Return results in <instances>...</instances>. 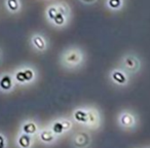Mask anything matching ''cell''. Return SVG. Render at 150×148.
<instances>
[{"instance_id": "2e32d148", "label": "cell", "mask_w": 150, "mask_h": 148, "mask_svg": "<svg viewBox=\"0 0 150 148\" xmlns=\"http://www.w3.org/2000/svg\"><path fill=\"white\" fill-rule=\"evenodd\" d=\"M58 6H57V4H52L50 5V6L47 7V9H46V16H47V19L50 20V22L54 20V18L56 17V15L58 13Z\"/></svg>"}, {"instance_id": "d6986e66", "label": "cell", "mask_w": 150, "mask_h": 148, "mask_svg": "<svg viewBox=\"0 0 150 148\" xmlns=\"http://www.w3.org/2000/svg\"><path fill=\"white\" fill-rule=\"evenodd\" d=\"M81 2H83V3H86V4H91V3H94V2H96L97 0H80Z\"/></svg>"}, {"instance_id": "6da1fadb", "label": "cell", "mask_w": 150, "mask_h": 148, "mask_svg": "<svg viewBox=\"0 0 150 148\" xmlns=\"http://www.w3.org/2000/svg\"><path fill=\"white\" fill-rule=\"evenodd\" d=\"M86 61L84 52L78 46H69L65 48L60 55L59 63L67 70H75L83 65Z\"/></svg>"}, {"instance_id": "ac0fdd59", "label": "cell", "mask_w": 150, "mask_h": 148, "mask_svg": "<svg viewBox=\"0 0 150 148\" xmlns=\"http://www.w3.org/2000/svg\"><path fill=\"white\" fill-rule=\"evenodd\" d=\"M0 148H8V140L2 132H0Z\"/></svg>"}, {"instance_id": "30bf717a", "label": "cell", "mask_w": 150, "mask_h": 148, "mask_svg": "<svg viewBox=\"0 0 150 148\" xmlns=\"http://www.w3.org/2000/svg\"><path fill=\"white\" fill-rule=\"evenodd\" d=\"M39 130L40 127L38 125L37 121H35L34 119H26L21 123L20 133L26 134V135L32 136V137H36Z\"/></svg>"}, {"instance_id": "7c38bea8", "label": "cell", "mask_w": 150, "mask_h": 148, "mask_svg": "<svg viewBox=\"0 0 150 148\" xmlns=\"http://www.w3.org/2000/svg\"><path fill=\"white\" fill-rule=\"evenodd\" d=\"M15 79L13 76L8 73H3L0 75V92L8 94L11 93L15 89Z\"/></svg>"}, {"instance_id": "ba28073f", "label": "cell", "mask_w": 150, "mask_h": 148, "mask_svg": "<svg viewBox=\"0 0 150 148\" xmlns=\"http://www.w3.org/2000/svg\"><path fill=\"white\" fill-rule=\"evenodd\" d=\"M36 78V72L32 67H24L19 70H17L15 72V75H13V79L15 82L18 84H22V86H25V84H30L35 80Z\"/></svg>"}, {"instance_id": "e0dca14e", "label": "cell", "mask_w": 150, "mask_h": 148, "mask_svg": "<svg viewBox=\"0 0 150 148\" xmlns=\"http://www.w3.org/2000/svg\"><path fill=\"white\" fill-rule=\"evenodd\" d=\"M6 3H7L8 8L11 9V11H17L20 7L19 0H7Z\"/></svg>"}, {"instance_id": "52a82bcc", "label": "cell", "mask_w": 150, "mask_h": 148, "mask_svg": "<svg viewBox=\"0 0 150 148\" xmlns=\"http://www.w3.org/2000/svg\"><path fill=\"white\" fill-rule=\"evenodd\" d=\"M102 114L97 107L88 106V121L84 129L88 131H98L102 127Z\"/></svg>"}, {"instance_id": "4fadbf2b", "label": "cell", "mask_w": 150, "mask_h": 148, "mask_svg": "<svg viewBox=\"0 0 150 148\" xmlns=\"http://www.w3.org/2000/svg\"><path fill=\"white\" fill-rule=\"evenodd\" d=\"M30 41H31V45L33 46L34 50L39 52H45L48 47V42H47V40H46V38L39 33L33 34Z\"/></svg>"}, {"instance_id": "277c9868", "label": "cell", "mask_w": 150, "mask_h": 148, "mask_svg": "<svg viewBox=\"0 0 150 148\" xmlns=\"http://www.w3.org/2000/svg\"><path fill=\"white\" fill-rule=\"evenodd\" d=\"M70 143L73 148H90L93 143V136L88 130H79L71 135Z\"/></svg>"}, {"instance_id": "8fae6325", "label": "cell", "mask_w": 150, "mask_h": 148, "mask_svg": "<svg viewBox=\"0 0 150 148\" xmlns=\"http://www.w3.org/2000/svg\"><path fill=\"white\" fill-rule=\"evenodd\" d=\"M72 120L78 125H81L83 127H86L88 121V106L76 107L72 111Z\"/></svg>"}, {"instance_id": "5bb4252c", "label": "cell", "mask_w": 150, "mask_h": 148, "mask_svg": "<svg viewBox=\"0 0 150 148\" xmlns=\"http://www.w3.org/2000/svg\"><path fill=\"white\" fill-rule=\"evenodd\" d=\"M15 143L17 148H33L34 143H35V137L28 136L19 132Z\"/></svg>"}, {"instance_id": "5b68a950", "label": "cell", "mask_w": 150, "mask_h": 148, "mask_svg": "<svg viewBox=\"0 0 150 148\" xmlns=\"http://www.w3.org/2000/svg\"><path fill=\"white\" fill-rule=\"evenodd\" d=\"M73 123L72 119L66 118V117H61V118H57L54 120H52L50 123L48 127L52 131V133L58 137H62V136L66 135L67 133L71 132V130L73 129Z\"/></svg>"}, {"instance_id": "9c48e42d", "label": "cell", "mask_w": 150, "mask_h": 148, "mask_svg": "<svg viewBox=\"0 0 150 148\" xmlns=\"http://www.w3.org/2000/svg\"><path fill=\"white\" fill-rule=\"evenodd\" d=\"M36 138H37V140L40 142V143L43 144V145H45V146L54 145L59 140L58 136L54 135V134L52 133V131L48 127L40 129L37 134V136H36Z\"/></svg>"}, {"instance_id": "9a60e30c", "label": "cell", "mask_w": 150, "mask_h": 148, "mask_svg": "<svg viewBox=\"0 0 150 148\" xmlns=\"http://www.w3.org/2000/svg\"><path fill=\"white\" fill-rule=\"evenodd\" d=\"M123 0H107V6L113 11H117L122 6Z\"/></svg>"}, {"instance_id": "7a4b0ae2", "label": "cell", "mask_w": 150, "mask_h": 148, "mask_svg": "<svg viewBox=\"0 0 150 148\" xmlns=\"http://www.w3.org/2000/svg\"><path fill=\"white\" fill-rule=\"evenodd\" d=\"M116 123L122 131L134 132L139 125V118L135 111L131 109H123L117 114Z\"/></svg>"}, {"instance_id": "3957f363", "label": "cell", "mask_w": 150, "mask_h": 148, "mask_svg": "<svg viewBox=\"0 0 150 148\" xmlns=\"http://www.w3.org/2000/svg\"><path fill=\"white\" fill-rule=\"evenodd\" d=\"M119 68L127 72L129 76L135 75L141 70L142 62L140 58L134 52H127L120 58L119 61Z\"/></svg>"}, {"instance_id": "ffe728a7", "label": "cell", "mask_w": 150, "mask_h": 148, "mask_svg": "<svg viewBox=\"0 0 150 148\" xmlns=\"http://www.w3.org/2000/svg\"><path fill=\"white\" fill-rule=\"evenodd\" d=\"M147 148H150V146H149V147H147Z\"/></svg>"}, {"instance_id": "8992f818", "label": "cell", "mask_w": 150, "mask_h": 148, "mask_svg": "<svg viewBox=\"0 0 150 148\" xmlns=\"http://www.w3.org/2000/svg\"><path fill=\"white\" fill-rule=\"evenodd\" d=\"M108 79L111 84L117 88H125L129 84L131 76L118 67V68H113L109 71Z\"/></svg>"}]
</instances>
